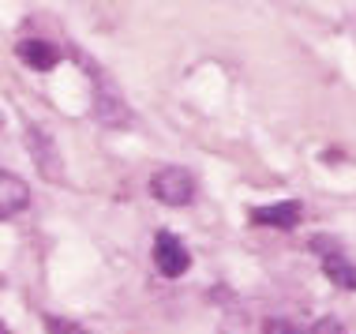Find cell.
Masks as SVG:
<instances>
[{
	"mask_svg": "<svg viewBox=\"0 0 356 334\" xmlns=\"http://www.w3.org/2000/svg\"><path fill=\"white\" fill-rule=\"evenodd\" d=\"M150 196L165 207H188L191 199H195V180H191L188 169L165 166L150 177Z\"/></svg>",
	"mask_w": 356,
	"mask_h": 334,
	"instance_id": "1",
	"label": "cell"
},
{
	"mask_svg": "<svg viewBox=\"0 0 356 334\" xmlns=\"http://www.w3.org/2000/svg\"><path fill=\"white\" fill-rule=\"evenodd\" d=\"M26 150H31L38 173L45 180H53V184H64V158L60 150H56V139L49 136L45 128H38V124H26Z\"/></svg>",
	"mask_w": 356,
	"mask_h": 334,
	"instance_id": "2",
	"label": "cell"
},
{
	"mask_svg": "<svg viewBox=\"0 0 356 334\" xmlns=\"http://www.w3.org/2000/svg\"><path fill=\"white\" fill-rule=\"evenodd\" d=\"M94 117H98V124H105V128H128V120H131L124 98L102 72H94Z\"/></svg>",
	"mask_w": 356,
	"mask_h": 334,
	"instance_id": "3",
	"label": "cell"
},
{
	"mask_svg": "<svg viewBox=\"0 0 356 334\" xmlns=\"http://www.w3.org/2000/svg\"><path fill=\"white\" fill-rule=\"evenodd\" d=\"M154 267H158L165 278H180V274L191 267V255H188V248L177 241L172 233H165L161 229L158 237H154Z\"/></svg>",
	"mask_w": 356,
	"mask_h": 334,
	"instance_id": "4",
	"label": "cell"
},
{
	"mask_svg": "<svg viewBox=\"0 0 356 334\" xmlns=\"http://www.w3.org/2000/svg\"><path fill=\"white\" fill-rule=\"evenodd\" d=\"M300 203L296 199H285V203H274V207H255L252 211V222L255 225H270V229H296L300 225Z\"/></svg>",
	"mask_w": 356,
	"mask_h": 334,
	"instance_id": "5",
	"label": "cell"
},
{
	"mask_svg": "<svg viewBox=\"0 0 356 334\" xmlns=\"http://www.w3.org/2000/svg\"><path fill=\"white\" fill-rule=\"evenodd\" d=\"M26 203H31V188H26V180H19L15 173H4V169H0V222L19 214Z\"/></svg>",
	"mask_w": 356,
	"mask_h": 334,
	"instance_id": "6",
	"label": "cell"
},
{
	"mask_svg": "<svg viewBox=\"0 0 356 334\" xmlns=\"http://www.w3.org/2000/svg\"><path fill=\"white\" fill-rule=\"evenodd\" d=\"M15 53H19V61H23L26 68H34V72H49V68H56V61H60V49L49 45V42H42V38H26V42H19Z\"/></svg>",
	"mask_w": 356,
	"mask_h": 334,
	"instance_id": "7",
	"label": "cell"
},
{
	"mask_svg": "<svg viewBox=\"0 0 356 334\" xmlns=\"http://www.w3.org/2000/svg\"><path fill=\"white\" fill-rule=\"evenodd\" d=\"M323 271H326V278H330L334 285H341V289H353V293H356V263L345 260L341 248H334V252L323 255Z\"/></svg>",
	"mask_w": 356,
	"mask_h": 334,
	"instance_id": "8",
	"label": "cell"
}]
</instances>
